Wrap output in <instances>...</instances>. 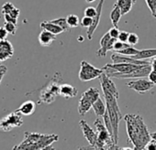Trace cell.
Returning a JSON list of instances; mask_svg holds the SVG:
<instances>
[{
    "label": "cell",
    "mask_w": 156,
    "mask_h": 150,
    "mask_svg": "<svg viewBox=\"0 0 156 150\" xmlns=\"http://www.w3.org/2000/svg\"><path fill=\"white\" fill-rule=\"evenodd\" d=\"M123 119L126 123L129 143L134 146L144 148L151 137L142 116L136 114H128L123 116Z\"/></svg>",
    "instance_id": "obj_1"
},
{
    "label": "cell",
    "mask_w": 156,
    "mask_h": 150,
    "mask_svg": "<svg viewBox=\"0 0 156 150\" xmlns=\"http://www.w3.org/2000/svg\"><path fill=\"white\" fill-rule=\"evenodd\" d=\"M58 140L59 136L54 134L25 132L24 140L12 150H56L51 145Z\"/></svg>",
    "instance_id": "obj_2"
},
{
    "label": "cell",
    "mask_w": 156,
    "mask_h": 150,
    "mask_svg": "<svg viewBox=\"0 0 156 150\" xmlns=\"http://www.w3.org/2000/svg\"><path fill=\"white\" fill-rule=\"evenodd\" d=\"M104 94V99L105 103L107 105V111L108 113V115L111 120V124L113 128V138H114V143L117 145L119 141V122L123 118V115L120 112L119 104H118V98L113 95L110 93L108 92H103Z\"/></svg>",
    "instance_id": "obj_3"
},
{
    "label": "cell",
    "mask_w": 156,
    "mask_h": 150,
    "mask_svg": "<svg viewBox=\"0 0 156 150\" xmlns=\"http://www.w3.org/2000/svg\"><path fill=\"white\" fill-rule=\"evenodd\" d=\"M94 126L96 127L97 134H98V139L93 146L95 150H107L111 145H116L114 143L113 136L107 129L104 122H102L99 118H98L94 122Z\"/></svg>",
    "instance_id": "obj_4"
},
{
    "label": "cell",
    "mask_w": 156,
    "mask_h": 150,
    "mask_svg": "<svg viewBox=\"0 0 156 150\" xmlns=\"http://www.w3.org/2000/svg\"><path fill=\"white\" fill-rule=\"evenodd\" d=\"M60 82L61 73H55L53 78L50 81V83L41 91L39 103H43L46 104L53 103L56 97L59 95V90L61 86Z\"/></svg>",
    "instance_id": "obj_5"
},
{
    "label": "cell",
    "mask_w": 156,
    "mask_h": 150,
    "mask_svg": "<svg viewBox=\"0 0 156 150\" xmlns=\"http://www.w3.org/2000/svg\"><path fill=\"white\" fill-rule=\"evenodd\" d=\"M104 72L103 69H98L87 62V60H82L80 64V70L78 73V77L82 82H90L99 76Z\"/></svg>",
    "instance_id": "obj_6"
},
{
    "label": "cell",
    "mask_w": 156,
    "mask_h": 150,
    "mask_svg": "<svg viewBox=\"0 0 156 150\" xmlns=\"http://www.w3.org/2000/svg\"><path fill=\"white\" fill-rule=\"evenodd\" d=\"M22 124H23L22 114H20L17 110L0 119V130L3 132H9L13 128L20 127Z\"/></svg>",
    "instance_id": "obj_7"
},
{
    "label": "cell",
    "mask_w": 156,
    "mask_h": 150,
    "mask_svg": "<svg viewBox=\"0 0 156 150\" xmlns=\"http://www.w3.org/2000/svg\"><path fill=\"white\" fill-rule=\"evenodd\" d=\"M151 70V64H145V65H141L140 66L138 69L132 70L129 73H126V74H120L118 72H110V73H107L109 77L111 78H117V79H139V78H144V77H148L149 74Z\"/></svg>",
    "instance_id": "obj_8"
},
{
    "label": "cell",
    "mask_w": 156,
    "mask_h": 150,
    "mask_svg": "<svg viewBox=\"0 0 156 150\" xmlns=\"http://www.w3.org/2000/svg\"><path fill=\"white\" fill-rule=\"evenodd\" d=\"M126 85L129 89H131L140 94H143L149 92L155 86V84L153 83H151L149 79L146 80L144 78H139L136 80H132L130 82H128L126 84Z\"/></svg>",
    "instance_id": "obj_9"
},
{
    "label": "cell",
    "mask_w": 156,
    "mask_h": 150,
    "mask_svg": "<svg viewBox=\"0 0 156 150\" xmlns=\"http://www.w3.org/2000/svg\"><path fill=\"white\" fill-rule=\"evenodd\" d=\"M116 41H117V39L111 38L109 33L107 32L100 39V48L96 52L97 57H100V58L101 57H106L107 52L108 50L113 49V47H114V44H115Z\"/></svg>",
    "instance_id": "obj_10"
},
{
    "label": "cell",
    "mask_w": 156,
    "mask_h": 150,
    "mask_svg": "<svg viewBox=\"0 0 156 150\" xmlns=\"http://www.w3.org/2000/svg\"><path fill=\"white\" fill-rule=\"evenodd\" d=\"M99 82H100V85H101V89L103 92H108L112 94L113 95H115L118 99L119 98V91L115 85V84L113 83V81L111 80V77H109L108 75L104 71L100 76H99Z\"/></svg>",
    "instance_id": "obj_11"
},
{
    "label": "cell",
    "mask_w": 156,
    "mask_h": 150,
    "mask_svg": "<svg viewBox=\"0 0 156 150\" xmlns=\"http://www.w3.org/2000/svg\"><path fill=\"white\" fill-rule=\"evenodd\" d=\"M104 2L105 0H100L98 7H97V15L93 18V23L92 25L87 29V37L89 40H91L93 39L94 33L96 31V29H98L100 19H101V15H102V10H103V6H104Z\"/></svg>",
    "instance_id": "obj_12"
},
{
    "label": "cell",
    "mask_w": 156,
    "mask_h": 150,
    "mask_svg": "<svg viewBox=\"0 0 156 150\" xmlns=\"http://www.w3.org/2000/svg\"><path fill=\"white\" fill-rule=\"evenodd\" d=\"M111 60L112 63H120V62H125V63H131V64H136V65H145V64H150V61L145 60H136L132 57L121 55L119 53H113L111 55Z\"/></svg>",
    "instance_id": "obj_13"
},
{
    "label": "cell",
    "mask_w": 156,
    "mask_h": 150,
    "mask_svg": "<svg viewBox=\"0 0 156 150\" xmlns=\"http://www.w3.org/2000/svg\"><path fill=\"white\" fill-rule=\"evenodd\" d=\"M79 124H80V127L82 129L83 135L86 137L87 141L90 144V145L94 146L95 144H96V142H97V139H98V134H97V132L94 131L89 126V124L87 123V121H85V120H80Z\"/></svg>",
    "instance_id": "obj_14"
},
{
    "label": "cell",
    "mask_w": 156,
    "mask_h": 150,
    "mask_svg": "<svg viewBox=\"0 0 156 150\" xmlns=\"http://www.w3.org/2000/svg\"><path fill=\"white\" fill-rule=\"evenodd\" d=\"M14 55V48L11 42L8 39L0 40V62L12 58Z\"/></svg>",
    "instance_id": "obj_15"
},
{
    "label": "cell",
    "mask_w": 156,
    "mask_h": 150,
    "mask_svg": "<svg viewBox=\"0 0 156 150\" xmlns=\"http://www.w3.org/2000/svg\"><path fill=\"white\" fill-rule=\"evenodd\" d=\"M78 94V90L73 87L71 84H61L60 86V90H59V95L65 98V99H71L75 97Z\"/></svg>",
    "instance_id": "obj_16"
},
{
    "label": "cell",
    "mask_w": 156,
    "mask_h": 150,
    "mask_svg": "<svg viewBox=\"0 0 156 150\" xmlns=\"http://www.w3.org/2000/svg\"><path fill=\"white\" fill-rule=\"evenodd\" d=\"M38 39H39L40 44L42 47H49L51 45V43L54 40H56V35L52 34L51 32H50L48 30L42 29L41 31V33L39 34Z\"/></svg>",
    "instance_id": "obj_17"
},
{
    "label": "cell",
    "mask_w": 156,
    "mask_h": 150,
    "mask_svg": "<svg viewBox=\"0 0 156 150\" xmlns=\"http://www.w3.org/2000/svg\"><path fill=\"white\" fill-rule=\"evenodd\" d=\"M1 12L4 15H8L10 16L11 18L18 19L19 16L20 14V10L19 9H17L11 2H6L3 6H2V9Z\"/></svg>",
    "instance_id": "obj_18"
},
{
    "label": "cell",
    "mask_w": 156,
    "mask_h": 150,
    "mask_svg": "<svg viewBox=\"0 0 156 150\" xmlns=\"http://www.w3.org/2000/svg\"><path fill=\"white\" fill-rule=\"evenodd\" d=\"M92 106H93V103L87 97L82 94V97L80 98L79 102H78V114L82 116L85 115L90 111Z\"/></svg>",
    "instance_id": "obj_19"
},
{
    "label": "cell",
    "mask_w": 156,
    "mask_h": 150,
    "mask_svg": "<svg viewBox=\"0 0 156 150\" xmlns=\"http://www.w3.org/2000/svg\"><path fill=\"white\" fill-rule=\"evenodd\" d=\"M36 110V104L33 102V101H26L24 102L19 109H17V111L21 114L22 115H25V116H30L32 114H34Z\"/></svg>",
    "instance_id": "obj_20"
},
{
    "label": "cell",
    "mask_w": 156,
    "mask_h": 150,
    "mask_svg": "<svg viewBox=\"0 0 156 150\" xmlns=\"http://www.w3.org/2000/svg\"><path fill=\"white\" fill-rule=\"evenodd\" d=\"M41 29L48 30V31L51 32L54 35H58V34H61V33L64 32V30L61 27H59L58 25L52 23L51 20L50 21H42L41 23Z\"/></svg>",
    "instance_id": "obj_21"
},
{
    "label": "cell",
    "mask_w": 156,
    "mask_h": 150,
    "mask_svg": "<svg viewBox=\"0 0 156 150\" xmlns=\"http://www.w3.org/2000/svg\"><path fill=\"white\" fill-rule=\"evenodd\" d=\"M135 3L136 0H117L115 4L119 7V9H121V13L124 16L131 10Z\"/></svg>",
    "instance_id": "obj_22"
},
{
    "label": "cell",
    "mask_w": 156,
    "mask_h": 150,
    "mask_svg": "<svg viewBox=\"0 0 156 150\" xmlns=\"http://www.w3.org/2000/svg\"><path fill=\"white\" fill-rule=\"evenodd\" d=\"M95 114L98 117H103V115L105 114L106 111H107V105H106V103H104V101L101 99V97H99L94 104H93V106H92Z\"/></svg>",
    "instance_id": "obj_23"
},
{
    "label": "cell",
    "mask_w": 156,
    "mask_h": 150,
    "mask_svg": "<svg viewBox=\"0 0 156 150\" xmlns=\"http://www.w3.org/2000/svg\"><path fill=\"white\" fill-rule=\"evenodd\" d=\"M156 57V49H141L133 56L132 58L136 60H146V59H152Z\"/></svg>",
    "instance_id": "obj_24"
},
{
    "label": "cell",
    "mask_w": 156,
    "mask_h": 150,
    "mask_svg": "<svg viewBox=\"0 0 156 150\" xmlns=\"http://www.w3.org/2000/svg\"><path fill=\"white\" fill-rule=\"evenodd\" d=\"M122 13H121V9H119V7L116 4H114L113 6V9L110 13V19H111V22L113 24L114 27L118 28V23L119 22L121 17H122Z\"/></svg>",
    "instance_id": "obj_25"
},
{
    "label": "cell",
    "mask_w": 156,
    "mask_h": 150,
    "mask_svg": "<svg viewBox=\"0 0 156 150\" xmlns=\"http://www.w3.org/2000/svg\"><path fill=\"white\" fill-rule=\"evenodd\" d=\"M66 21H67V24L70 27V29L77 28L78 26L80 25L79 18H78V16L73 15V14H71V15L67 16L66 17Z\"/></svg>",
    "instance_id": "obj_26"
},
{
    "label": "cell",
    "mask_w": 156,
    "mask_h": 150,
    "mask_svg": "<svg viewBox=\"0 0 156 150\" xmlns=\"http://www.w3.org/2000/svg\"><path fill=\"white\" fill-rule=\"evenodd\" d=\"M139 51L140 50L137 49H135L133 46H129V47H128V48H126V49H124L122 50L118 51L117 53L121 54V55H125V56H129V57H133L136 54H138Z\"/></svg>",
    "instance_id": "obj_27"
},
{
    "label": "cell",
    "mask_w": 156,
    "mask_h": 150,
    "mask_svg": "<svg viewBox=\"0 0 156 150\" xmlns=\"http://www.w3.org/2000/svg\"><path fill=\"white\" fill-rule=\"evenodd\" d=\"M52 23L58 25L59 27H61L64 31H69L71 29L70 27L68 26L67 24V21H66V18H59V19H52L51 20Z\"/></svg>",
    "instance_id": "obj_28"
},
{
    "label": "cell",
    "mask_w": 156,
    "mask_h": 150,
    "mask_svg": "<svg viewBox=\"0 0 156 150\" xmlns=\"http://www.w3.org/2000/svg\"><path fill=\"white\" fill-rule=\"evenodd\" d=\"M5 29H7V31L9 32V34L10 35H15L17 32V24L15 23H11V22H5L4 24Z\"/></svg>",
    "instance_id": "obj_29"
},
{
    "label": "cell",
    "mask_w": 156,
    "mask_h": 150,
    "mask_svg": "<svg viewBox=\"0 0 156 150\" xmlns=\"http://www.w3.org/2000/svg\"><path fill=\"white\" fill-rule=\"evenodd\" d=\"M129 46H131V45H129L128 42H122V41L117 39V41H116L115 44H114L113 50H115V51L118 52V51L122 50V49H126V48H128V47H129Z\"/></svg>",
    "instance_id": "obj_30"
},
{
    "label": "cell",
    "mask_w": 156,
    "mask_h": 150,
    "mask_svg": "<svg viewBox=\"0 0 156 150\" xmlns=\"http://www.w3.org/2000/svg\"><path fill=\"white\" fill-rule=\"evenodd\" d=\"M146 4L150 9V11L151 12L152 17L155 18L156 16V0H145Z\"/></svg>",
    "instance_id": "obj_31"
},
{
    "label": "cell",
    "mask_w": 156,
    "mask_h": 150,
    "mask_svg": "<svg viewBox=\"0 0 156 150\" xmlns=\"http://www.w3.org/2000/svg\"><path fill=\"white\" fill-rule=\"evenodd\" d=\"M93 23V19L92 18H89V17H84L81 21H80V26L83 27V28H86V29H88Z\"/></svg>",
    "instance_id": "obj_32"
},
{
    "label": "cell",
    "mask_w": 156,
    "mask_h": 150,
    "mask_svg": "<svg viewBox=\"0 0 156 150\" xmlns=\"http://www.w3.org/2000/svg\"><path fill=\"white\" fill-rule=\"evenodd\" d=\"M129 45H131V46H135V45H137L138 44V42H139V37H138V35L137 34H135V33H129V38H128V41H127Z\"/></svg>",
    "instance_id": "obj_33"
},
{
    "label": "cell",
    "mask_w": 156,
    "mask_h": 150,
    "mask_svg": "<svg viewBox=\"0 0 156 150\" xmlns=\"http://www.w3.org/2000/svg\"><path fill=\"white\" fill-rule=\"evenodd\" d=\"M97 8H94V7H88L85 9L84 11V14L86 17H89V18H94L96 15H97Z\"/></svg>",
    "instance_id": "obj_34"
},
{
    "label": "cell",
    "mask_w": 156,
    "mask_h": 150,
    "mask_svg": "<svg viewBox=\"0 0 156 150\" xmlns=\"http://www.w3.org/2000/svg\"><path fill=\"white\" fill-rule=\"evenodd\" d=\"M119 32H120L119 29L118 28H116V27H114V28H112V29H110L108 30V33H109L110 37L113 38V39H118L119 35Z\"/></svg>",
    "instance_id": "obj_35"
},
{
    "label": "cell",
    "mask_w": 156,
    "mask_h": 150,
    "mask_svg": "<svg viewBox=\"0 0 156 150\" xmlns=\"http://www.w3.org/2000/svg\"><path fill=\"white\" fill-rule=\"evenodd\" d=\"M129 35V33L127 32V31H120L119 35V38H118V40H120L122 42H127Z\"/></svg>",
    "instance_id": "obj_36"
},
{
    "label": "cell",
    "mask_w": 156,
    "mask_h": 150,
    "mask_svg": "<svg viewBox=\"0 0 156 150\" xmlns=\"http://www.w3.org/2000/svg\"><path fill=\"white\" fill-rule=\"evenodd\" d=\"M144 150H156V140L151 139V141L144 147Z\"/></svg>",
    "instance_id": "obj_37"
},
{
    "label": "cell",
    "mask_w": 156,
    "mask_h": 150,
    "mask_svg": "<svg viewBox=\"0 0 156 150\" xmlns=\"http://www.w3.org/2000/svg\"><path fill=\"white\" fill-rule=\"evenodd\" d=\"M9 35V32L7 31V29H5V27H0V40H5L7 39Z\"/></svg>",
    "instance_id": "obj_38"
},
{
    "label": "cell",
    "mask_w": 156,
    "mask_h": 150,
    "mask_svg": "<svg viewBox=\"0 0 156 150\" xmlns=\"http://www.w3.org/2000/svg\"><path fill=\"white\" fill-rule=\"evenodd\" d=\"M8 71V68L4 65H0V84H1L4 76H5V74L7 73Z\"/></svg>",
    "instance_id": "obj_39"
},
{
    "label": "cell",
    "mask_w": 156,
    "mask_h": 150,
    "mask_svg": "<svg viewBox=\"0 0 156 150\" xmlns=\"http://www.w3.org/2000/svg\"><path fill=\"white\" fill-rule=\"evenodd\" d=\"M148 79L156 85V71H154V70H151V72H150V74H149V76H148Z\"/></svg>",
    "instance_id": "obj_40"
},
{
    "label": "cell",
    "mask_w": 156,
    "mask_h": 150,
    "mask_svg": "<svg viewBox=\"0 0 156 150\" xmlns=\"http://www.w3.org/2000/svg\"><path fill=\"white\" fill-rule=\"evenodd\" d=\"M150 64H151V70L156 71V57L151 59L150 60Z\"/></svg>",
    "instance_id": "obj_41"
},
{
    "label": "cell",
    "mask_w": 156,
    "mask_h": 150,
    "mask_svg": "<svg viewBox=\"0 0 156 150\" xmlns=\"http://www.w3.org/2000/svg\"><path fill=\"white\" fill-rule=\"evenodd\" d=\"M78 150H95V149L92 145H88V146H81L78 148Z\"/></svg>",
    "instance_id": "obj_42"
},
{
    "label": "cell",
    "mask_w": 156,
    "mask_h": 150,
    "mask_svg": "<svg viewBox=\"0 0 156 150\" xmlns=\"http://www.w3.org/2000/svg\"><path fill=\"white\" fill-rule=\"evenodd\" d=\"M118 149H119V146L117 145H113L109 148H108L107 150H118Z\"/></svg>",
    "instance_id": "obj_43"
},
{
    "label": "cell",
    "mask_w": 156,
    "mask_h": 150,
    "mask_svg": "<svg viewBox=\"0 0 156 150\" xmlns=\"http://www.w3.org/2000/svg\"><path fill=\"white\" fill-rule=\"evenodd\" d=\"M118 150H133V148H131L129 146H124V147H119Z\"/></svg>",
    "instance_id": "obj_44"
},
{
    "label": "cell",
    "mask_w": 156,
    "mask_h": 150,
    "mask_svg": "<svg viewBox=\"0 0 156 150\" xmlns=\"http://www.w3.org/2000/svg\"><path fill=\"white\" fill-rule=\"evenodd\" d=\"M151 139H154V140H156V132L151 133Z\"/></svg>",
    "instance_id": "obj_45"
},
{
    "label": "cell",
    "mask_w": 156,
    "mask_h": 150,
    "mask_svg": "<svg viewBox=\"0 0 156 150\" xmlns=\"http://www.w3.org/2000/svg\"><path fill=\"white\" fill-rule=\"evenodd\" d=\"M133 150H144V148H142V147H137V146H134V147H133Z\"/></svg>",
    "instance_id": "obj_46"
},
{
    "label": "cell",
    "mask_w": 156,
    "mask_h": 150,
    "mask_svg": "<svg viewBox=\"0 0 156 150\" xmlns=\"http://www.w3.org/2000/svg\"><path fill=\"white\" fill-rule=\"evenodd\" d=\"M94 1H96V0H86L87 3H93Z\"/></svg>",
    "instance_id": "obj_47"
},
{
    "label": "cell",
    "mask_w": 156,
    "mask_h": 150,
    "mask_svg": "<svg viewBox=\"0 0 156 150\" xmlns=\"http://www.w3.org/2000/svg\"><path fill=\"white\" fill-rule=\"evenodd\" d=\"M155 18H156V16H155Z\"/></svg>",
    "instance_id": "obj_48"
}]
</instances>
